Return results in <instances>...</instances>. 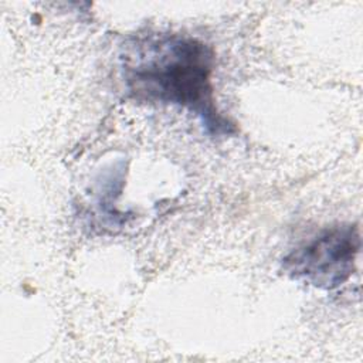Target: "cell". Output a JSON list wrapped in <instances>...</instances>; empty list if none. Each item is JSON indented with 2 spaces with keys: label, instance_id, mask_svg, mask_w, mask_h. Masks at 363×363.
Returning <instances> with one entry per match:
<instances>
[{
  "label": "cell",
  "instance_id": "6da1fadb",
  "mask_svg": "<svg viewBox=\"0 0 363 363\" xmlns=\"http://www.w3.org/2000/svg\"><path fill=\"white\" fill-rule=\"evenodd\" d=\"M122 57L128 95L138 102L174 105L194 113L211 136H230L235 125L216 105L214 51L187 34H153Z\"/></svg>",
  "mask_w": 363,
  "mask_h": 363
},
{
  "label": "cell",
  "instance_id": "7a4b0ae2",
  "mask_svg": "<svg viewBox=\"0 0 363 363\" xmlns=\"http://www.w3.org/2000/svg\"><path fill=\"white\" fill-rule=\"evenodd\" d=\"M360 244L357 224L340 223L326 227L289 251L281 261V271L288 278L311 286L336 289L354 272Z\"/></svg>",
  "mask_w": 363,
  "mask_h": 363
}]
</instances>
